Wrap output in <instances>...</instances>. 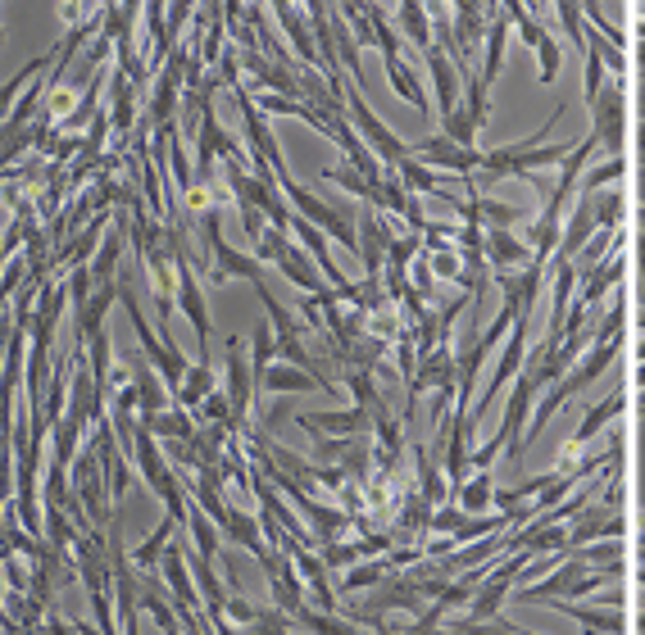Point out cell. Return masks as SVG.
Masks as SVG:
<instances>
[{"label": "cell", "instance_id": "10", "mask_svg": "<svg viewBox=\"0 0 645 635\" xmlns=\"http://www.w3.org/2000/svg\"><path fill=\"white\" fill-rule=\"evenodd\" d=\"M596 232H600V223H596V205H591V200H577L573 218L564 223V236H559L555 259H559V264H577V254L586 250V241H591Z\"/></svg>", "mask_w": 645, "mask_h": 635}, {"label": "cell", "instance_id": "27", "mask_svg": "<svg viewBox=\"0 0 645 635\" xmlns=\"http://www.w3.org/2000/svg\"><path fill=\"white\" fill-rule=\"evenodd\" d=\"M400 168V182L409 186V191H437V173L432 168H423V164H414V159H405V164H396Z\"/></svg>", "mask_w": 645, "mask_h": 635}, {"label": "cell", "instance_id": "16", "mask_svg": "<svg viewBox=\"0 0 645 635\" xmlns=\"http://www.w3.org/2000/svg\"><path fill=\"white\" fill-rule=\"evenodd\" d=\"M387 78H391V87H396V96L400 100H409L414 109H427V96H423V82H418V73L409 69L405 59H387Z\"/></svg>", "mask_w": 645, "mask_h": 635}, {"label": "cell", "instance_id": "8", "mask_svg": "<svg viewBox=\"0 0 645 635\" xmlns=\"http://www.w3.org/2000/svg\"><path fill=\"white\" fill-rule=\"evenodd\" d=\"M618 350H623V336H614V341H591L586 345V354L573 363V372H568V391L573 395H582L591 381H600L609 368H614V359H618Z\"/></svg>", "mask_w": 645, "mask_h": 635}, {"label": "cell", "instance_id": "29", "mask_svg": "<svg viewBox=\"0 0 645 635\" xmlns=\"http://www.w3.org/2000/svg\"><path fill=\"white\" fill-rule=\"evenodd\" d=\"M169 536H173V518H164V522H159V531H155V536H150L146 545L137 549V563H141V567H150V563H155V558H159V549L169 545Z\"/></svg>", "mask_w": 645, "mask_h": 635}, {"label": "cell", "instance_id": "3", "mask_svg": "<svg viewBox=\"0 0 645 635\" xmlns=\"http://www.w3.org/2000/svg\"><path fill=\"white\" fill-rule=\"evenodd\" d=\"M627 245H632V236H627V241L618 245V250L609 254V259H600V264L582 277V286H577V300H573V309H586V313H591L600 300H605L609 291H618V286L627 282V268H632V264H627Z\"/></svg>", "mask_w": 645, "mask_h": 635}, {"label": "cell", "instance_id": "7", "mask_svg": "<svg viewBox=\"0 0 645 635\" xmlns=\"http://www.w3.org/2000/svg\"><path fill=\"white\" fill-rule=\"evenodd\" d=\"M596 540H627V513H609V508H586L582 522L568 531V554L582 545H596Z\"/></svg>", "mask_w": 645, "mask_h": 635}, {"label": "cell", "instance_id": "35", "mask_svg": "<svg viewBox=\"0 0 645 635\" xmlns=\"http://www.w3.org/2000/svg\"><path fill=\"white\" fill-rule=\"evenodd\" d=\"M555 14H559V23L568 28V37L582 41V5H568L564 0V5H555Z\"/></svg>", "mask_w": 645, "mask_h": 635}, {"label": "cell", "instance_id": "4", "mask_svg": "<svg viewBox=\"0 0 645 635\" xmlns=\"http://www.w3.org/2000/svg\"><path fill=\"white\" fill-rule=\"evenodd\" d=\"M527 327H532V318H518L514 323V332H509V341H505V354H500V363H496V372H491V381H487V391H482V400H477V409L468 413V418H482V413L496 404V395H500V386H509V381L523 372V363H527Z\"/></svg>", "mask_w": 645, "mask_h": 635}, {"label": "cell", "instance_id": "14", "mask_svg": "<svg viewBox=\"0 0 645 635\" xmlns=\"http://www.w3.org/2000/svg\"><path fill=\"white\" fill-rule=\"evenodd\" d=\"M178 300H182V313L191 318V327H196L200 345L209 341V313H205V300H200V286L196 277H191V268L182 264V277H178Z\"/></svg>", "mask_w": 645, "mask_h": 635}, {"label": "cell", "instance_id": "18", "mask_svg": "<svg viewBox=\"0 0 645 635\" xmlns=\"http://www.w3.org/2000/svg\"><path fill=\"white\" fill-rule=\"evenodd\" d=\"M382 245H391V236L382 232L378 218L364 214V223H359V254H364L368 273H378V268H382Z\"/></svg>", "mask_w": 645, "mask_h": 635}, {"label": "cell", "instance_id": "1", "mask_svg": "<svg viewBox=\"0 0 645 635\" xmlns=\"http://www.w3.org/2000/svg\"><path fill=\"white\" fill-rule=\"evenodd\" d=\"M591 114H596L591 137H596V146L605 150V159L623 155V141H627V87L623 82H614V87L600 91V100L591 105Z\"/></svg>", "mask_w": 645, "mask_h": 635}, {"label": "cell", "instance_id": "17", "mask_svg": "<svg viewBox=\"0 0 645 635\" xmlns=\"http://www.w3.org/2000/svg\"><path fill=\"white\" fill-rule=\"evenodd\" d=\"M582 200H591V205H596L600 232H618V227H623V218H627V196L618 191V186H609V191H600V196H582Z\"/></svg>", "mask_w": 645, "mask_h": 635}, {"label": "cell", "instance_id": "13", "mask_svg": "<svg viewBox=\"0 0 645 635\" xmlns=\"http://www.w3.org/2000/svg\"><path fill=\"white\" fill-rule=\"evenodd\" d=\"M259 386H264V391H273V395H296V391H318L323 381H318L314 372L296 368V363H278V368L264 372V381H259Z\"/></svg>", "mask_w": 645, "mask_h": 635}, {"label": "cell", "instance_id": "28", "mask_svg": "<svg viewBox=\"0 0 645 635\" xmlns=\"http://www.w3.org/2000/svg\"><path fill=\"white\" fill-rule=\"evenodd\" d=\"M287 626H291V613L273 608V613H259L255 622L246 626V635H287Z\"/></svg>", "mask_w": 645, "mask_h": 635}, {"label": "cell", "instance_id": "38", "mask_svg": "<svg viewBox=\"0 0 645 635\" xmlns=\"http://www.w3.org/2000/svg\"><path fill=\"white\" fill-rule=\"evenodd\" d=\"M636 400H641V409H645V386H641V395H636Z\"/></svg>", "mask_w": 645, "mask_h": 635}, {"label": "cell", "instance_id": "31", "mask_svg": "<svg viewBox=\"0 0 645 635\" xmlns=\"http://www.w3.org/2000/svg\"><path fill=\"white\" fill-rule=\"evenodd\" d=\"M278 14H282V28L291 32V37H296V46H300V55L305 59H318L314 55V46H309V37H305V28H300V19H296V10H291V5H278Z\"/></svg>", "mask_w": 645, "mask_h": 635}, {"label": "cell", "instance_id": "6", "mask_svg": "<svg viewBox=\"0 0 645 635\" xmlns=\"http://www.w3.org/2000/svg\"><path fill=\"white\" fill-rule=\"evenodd\" d=\"M409 159H427V168H446V173H473L482 168V150H464L450 137H427L418 146H409Z\"/></svg>", "mask_w": 645, "mask_h": 635}, {"label": "cell", "instance_id": "30", "mask_svg": "<svg viewBox=\"0 0 645 635\" xmlns=\"http://www.w3.org/2000/svg\"><path fill=\"white\" fill-rule=\"evenodd\" d=\"M468 527V513L464 508H437L432 513V531H446V536H455V531Z\"/></svg>", "mask_w": 645, "mask_h": 635}, {"label": "cell", "instance_id": "19", "mask_svg": "<svg viewBox=\"0 0 645 635\" xmlns=\"http://www.w3.org/2000/svg\"><path fill=\"white\" fill-rule=\"evenodd\" d=\"M455 495H459V508H464L468 518H477V513H482V508L491 504V495H496V481H491V468H487V472H477L473 481H464V486H459Z\"/></svg>", "mask_w": 645, "mask_h": 635}, {"label": "cell", "instance_id": "24", "mask_svg": "<svg viewBox=\"0 0 645 635\" xmlns=\"http://www.w3.org/2000/svg\"><path fill=\"white\" fill-rule=\"evenodd\" d=\"M187 386H182V404H200V400H209V395H214V372H209V363H200V368H191L187 377Z\"/></svg>", "mask_w": 645, "mask_h": 635}, {"label": "cell", "instance_id": "11", "mask_svg": "<svg viewBox=\"0 0 645 635\" xmlns=\"http://www.w3.org/2000/svg\"><path fill=\"white\" fill-rule=\"evenodd\" d=\"M427 69H432V82H437L441 118H450L459 109V64L446 59V50H427Z\"/></svg>", "mask_w": 645, "mask_h": 635}, {"label": "cell", "instance_id": "36", "mask_svg": "<svg viewBox=\"0 0 645 635\" xmlns=\"http://www.w3.org/2000/svg\"><path fill=\"white\" fill-rule=\"evenodd\" d=\"M636 635H645V613H641V617H636Z\"/></svg>", "mask_w": 645, "mask_h": 635}, {"label": "cell", "instance_id": "40", "mask_svg": "<svg viewBox=\"0 0 645 635\" xmlns=\"http://www.w3.org/2000/svg\"><path fill=\"white\" fill-rule=\"evenodd\" d=\"M378 635H396V631H387V626H382V631H378Z\"/></svg>", "mask_w": 645, "mask_h": 635}, {"label": "cell", "instance_id": "25", "mask_svg": "<svg viewBox=\"0 0 645 635\" xmlns=\"http://www.w3.org/2000/svg\"><path fill=\"white\" fill-rule=\"evenodd\" d=\"M296 617H300V622H305L314 635H359L355 626L341 622V617H332V613H309V608H300Z\"/></svg>", "mask_w": 645, "mask_h": 635}, {"label": "cell", "instance_id": "5", "mask_svg": "<svg viewBox=\"0 0 645 635\" xmlns=\"http://www.w3.org/2000/svg\"><path fill=\"white\" fill-rule=\"evenodd\" d=\"M350 114H355V123H359V132H364V141H368V146H373V155H378V159H387V164H405V159H409V146L396 137V132H391L387 123H382L378 114H373V109L364 105V96H359V87L350 91Z\"/></svg>", "mask_w": 645, "mask_h": 635}, {"label": "cell", "instance_id": "39", "mask_svg": "<svg viewBox=\"0 0 645 635\" xmlns=\"http://www.w3.org/2000/svg\"><path fill=\"white\" fill-rule=\"evenodd\" d=\"M641 200H645V173H641Z\"/></svg>", "mask_w": 645, "mask_h": 635}, {"label": "cell", "instance_id": "21", "mask_svg": "<svg viewBox=\"0 0 645 635\" xmlns=\"http://www.w3.org/2000/svg\"><path fill=\"white\" fill-rule=\"evenodd\" d=\"M278 268H282V273H287V282H296V286H305V291L323 295V282H318V273H314V268H309V259L296 250V245H287V250H282Z\"/></svg>", "mask_w": 645, "mask_h": 635}, {"label": "cell", "instance_id": "33", "mask_svg": "<svg viewBox=\"0 0 645 635\" xmlns=\"http://www.w3.org/2000/svg\"><path fill=\"white\" fill-rule=\"evenodd\" d=\"M382 572H387V567H382V563L355 567V572H350V577H346V590H364V586H378V581H382Z\"/></svg>", "mask_w": 645, "mask_h": 635}, {"label": "cell", "instance_id": "15", "mask_svg": "<svg viewBox=\"0 0 645 635\" xmlns=\"http://www.w3.org/2000/svg\"><path fill=\"white\" fill-rule=\"evenodd\" d=\"M505 10H496V19H491V32H487V55H482V73L477 78L487 82H496L500 78V59H505V41H509V19H500Z\"/></svg>", "mask_w": 645, "mask_h": 635}, {"label": "cell", "instance_id": "34", "mask_svg": "<svg viewBox=\"0 0 645 635\" xmlns=\"http://www.w3.org/2000/svg\"><path fill=\"white\" fill-rule=\"evenodd\" d=\"M191 527H196V540H200V558H214V549H219V540H214V531H209L205 513H191Z\"/></svg>", "mask_w": 645, "mask_h": 635}, {"label": "cell", "instance_id": "26", "mask_svg": "<svg viewBox=\"0 0 645 635\" xmlns=\"http://www.w3.org/2000/svg\"><path fill=\"white\" fill-rule=\"evenodd\" d=\"M328 182H337V186H346L350 196H359V200H378V186L368 182V177H359V173H350V168H328Z\"/></svg>", "mask_w": 645, "mask_h": 635}, {"label": "cell", "instance_id": "12", "mask_svg": "<svg viewBox=\"0 0 645 635\" xmlns=\"http://www.w3.org/2000/svg\"><path fill=\"white\" fill-rule=\"evenodd\" d=\"M487 264H491V273H509L514 264H523V268H532V245L527 241H518L514 232H487Z\"/></svg>", "mask_w": 645, "mask_h": 635}, {"label": "cell", "instance_id": "32", "mask_svg": "<svg viewBox=\"0 0 645 635\" xmlns=\"http://www.w3.org/2000/svg\"><path fill=\"white\" fill-rule=\"evenodd\" d=\"M150 427H155L159 436H191V422L182 418V413H159V418H150Z\"/></svg>", "mask_w": 645, "mask_h": 635}, {"label": "cell", "instance_id": "20", "mask_svg": "<svg viewBox=\"0 0 645 635\" xmlns=\"http://www.w3.org/2000/svg\"><path fill=\"white\" fill-rule=\"evenodd\" d=\"M627 177V159L623 155H614V159H600L591 173H582V196H600L605 186H614V182H623Z\"/></svg>", "mask_w": 645, "mask_h": 635}, {"label": "cell", "instance_id": "2", "mask_svg": "<svg viewBox=\"0 0 645 635\" xmlns=\"http://www.w3.org/2000/svg\"><path fill=\"white\" fill-rule=\"evenodd\" d=\"M623 413H627V391H609L605 400L596 404V409H586L582 422H577V431L564 440V459H559V472L573 468V454H582L586 445H591V440H596L614 418H623Z\"/></svg>", "mask_w": 645, "mask_h": 635}, {"label": "cell", "instance_id": "37", "mask_svg": "<svg viewBox=\"0 0 645 635\" xmlns=\"http://www.w3.org/2000/svg\"><path fill=\"white\" fill-rule=\"evenodd\" d=\"M641 114H645V109H641ZM641 155H645V127H641Z\"/></svg>", "mask_w": 645, "mask_h": 635}, {"label": "cell", "instance_id": "9", "mask_svg": "<svg viewBox=\"0 0 645 635\" xmlns=\"http://www.w3.org/2000/svg\"><path fill=\"white\" fill-rule=\"evenodd\" d=\"M555 608L564 617H573L586 635H627L632 631V617H627L623 608H609V604L586 608V604H564V599H555Z\"/></svg>", "mask_w": 645, "mask_h": 635}, {"label": "cell", "instance_id": "23", "mask_svg": "<svg viewBox=\"0 0 645 635\" xmlns=\"http://www.w3.org/2000/svg\"><path fill=\"white\" fill-rule=\"evenodd\" d=\"M400 23H405L409 41H414V46L427 55V50H432V23H427L423 5H400Z\"/></svg>", "mask_w": 645, "mask_h": 635}, {"label": "cell", "instance_id": "22", "mask_svg": "<svg viewBox=\"0 0 645 635\" xmlns=\"http://www.w3.org/2000/svg\"><path fill=\"white\" fill-rule=\"evenodd\" d=\"M600 91H605V41L596 32L586 41V105H596Z\"/></svg>", "mask_w": 645, "mask_h": 635}]
</instances>
